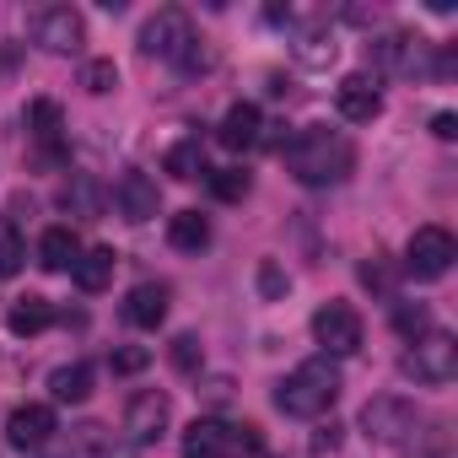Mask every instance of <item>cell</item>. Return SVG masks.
Returning <instances> with one entry per match:
<instances>
[{
    "label": "cell",
    "instance_id": "6da1fadb",
    "mask_svg": "<svg viewBox=\"0 0 458 458\" xmlns=\"http://www.w3.org/2000/svg\"><path fill=\"white\" fill-rule=\"evenodd\" d=\"M281 151H286L292 178H297V183H308V189H329V183H340V178L356 167V146H351L340 130H324V124L297 130Z\"/></svg>",
    "mask_w": 458,
    "mask_h": 458
},
{
    "label": "cell",
    "instance_id": "7a4b0ae2",
    "mask_svg": "<svg viewBox=\"0 0 458 458\" xmlns=\"http://www.w3.org/2000/svg\"><path fill=\"white\" fill-rule=\"evenodd\" d=\"M340 388H345L340 367H335L329 356H313V361H302L297 372H286V377L276 383V410H281V415H297V420H318V415L335 410Z\"/></svg>",
    "mask_w": 458,
    "mask_h": 458
},
{
    "label": "cell",
    "instance_id": "3957f363",
    "mask_svg": "<svg viewBox=\"0 0 458 458\" xmlns=\"http://www.w3.org/2000/svg\"><path fill=\"white\" fill-rule=\"evenodd\" d=\"M361 431L377 447H415L426 437V415L410 399H399V394H377V399L361 404Z\"/></svg>",
    "mask_w": 458,
    "mask_h": 458
},
{
    "label": "cell",
    "instance_id": "277c9868",
    "mask_svg": "<svg viewBox=\"0 0 458 458\" xmlns=\"http://www.w3.org/2000/svg\"><path fill=\"white\" fill-rule=\"evenodd\" d=\"M415 383H426V388H442V383H453L458 377V340L447 335V329H426L410 351H404V361H399Z\"/></svg>",
    "mask_w": 458,
    "mask_h": 458
},
{
    "label": "cell",
    "instance_id": "5b68a950",
    "mask_svg": "<svg viewBox=\"0 0 458 458\" xmlns=\"http://www.w3.org/2000/svg\"><path fill=\"white\" fill-rule=\"evenodd\" d=\"M458 259V243L447 226H415V238L404 243V276L415 281H442Z\"/></svg>",
    "mask_w": 458,
    "mask_h": 458
},
{
    "label": "cell",
    "instance_id": "8992f818",
    "mask_svg": "<svg viewBox=\"0 0 458 458\" xmlns=\"http://www.w3.org/2000/svg\"><path fill=\"white\" fill-rule=\"evenodd\" d=\"M194 44V22H189V12H178V6H162L146 28H140V49L151 55V60H183V49Z\"/></svg>",
    "mask_w": 458,
    "mask_h": 458
},
{
    "label": "cell",
    "instance_id": "52a82bcc",
    "mask_svg": "<svg viewBox=\"0 0 458 458\" xmlns=\"http://www.w3.org/2000/svg\"><path fill=\"white\" fill-rule=\"evenodd\" d=\"M313 340L324 345V356H356L361 351V313L351 302H324L313 313Z\"/></svg>",
    "mask_w": 458,
    "mask_h": 458
},
{
    "label": "cell",
    "instance_id": "ba28073f",
    "mask_svg": "<svg viewBox=\"0 0 458 458\" xmlns=\"http://www.w3.org/2000/svg\"><path fill=\"white\" fill-rule=\"evenodd\" d=\"M167 420H173V399H167L162 388H140V394H130V404H124V442H130V447H135V442H162Z\"/></svg>",
    "mask_w": 458,
    "mask_h": 458
},
{
    "label": "cell",
    "instance_id": "9c48e42d",
    "mask_svg": "<svg viewBox=\"0 0 458 458\" xmlns=\"http://www.w3.org/2000/svg\"><path fill=\"white\" fill-rule=\"evenodd\" d=\"M33 44L49 49V55H76V49L87 44L81 12H76V6H44V12L33 17Z\"/></svg>",
    "mask_w": 458,
    "mask_h": 458
},
{
    "label": "cell",
    "instance_id": "30bf717a",
    "mask_svg": "<svg viewBox=\"0 0 458 458\" xmlns=\"http://www.w3.org/2000/svg\"><path fill=\"white\" fill-rule=\"evenodd\" d=\"M335 108H340V119H351V124H372L377 114H383V92H377V76H345L340 87H335Z\"/></svg>",
    "mask_w": 458,
    "mask_h": 458
},
{
    "label": "cell",
    "instance_id": "8fae6325",
    "mask_svg": "<svg viewBox=\"0 0 458 458\" xmlns=\"http://www.w3.org/2000/svg\"><path fill=\"white\" fill-rule=\"evenodd\" d=\"M60 431V420H55V404H17L12 415H6V442L12 447H44L49 437Z\"/></svg>",
    "mask_w": 458,
    "mask_h": 458
},
{
    "label": "cell",
    "instance_id": "7c38bea8",
    "mask_svg": "<svg viewBox=\"0 0 458 458\" xmlns=\"http://www.w3.org/2000/svg\"><path fill=\"white\" fill-rule=\"evenodd\" d=\"M216 140L226 146V151H254L259 140H265V114L254 108V103H233L221 114V130H216Z\"/></svg>",
    "mask_w": 458,
    "mask_h": 458
},
{
    "label": "cell",
    "instance_id": "4fadbf2b",
    "mask_svg": "<svg viewBox=\"0 0 458 458\" xmlns=\"http://www.w3.org/2000/svg\"><path fill=\"white\" fill-rule=\"evenodd\" d=\"M114 205H119L124 221H151V216L162 210L157 178H146V173H124V178L114 183Z\"/></svg>",
    "mask_w": 458,
    "mask_h": 458
},
{
    "label": "cell",
    "instance_id": "5bb4252c",
    "mask_svg": "<svg viewBox=\"0 0 458 458\" xmlns=\"http://www.w3.org/2000/svg\"><path fill=\"white\" fill-rule=\"evenodd\" d=\"M183 458H238V447H233V426L199 415V420L183 431Z\"/></svg>",
    "mask_w": 458,
    "mask_h": 458
},
{
    "label": "cell",
    "instance_id": "9a60e30c",
    "mask_svg": "<svg viewBox=\"0 0 458 458\" xmlns=\"http://www.w3.org/2000/svg\"><path fill=\"white\" fill-rule=\"evenodd\" d=\"M71 458H135V447L119 431H108L98 420H81V426H71Z\"/></svg>",
    "mask_w": 458,
    "mask_h": 458
},
{
    "label": "cell",
    "instance_id": "2e32d148",
    "mask_svg": "<svg viewBox=\"0 0 458 458\" xmlns=\"http://www.w3.org/2000/svg\"><path fill=\"white\" fill-rule=\"evenodd\" d=\"M167 302H173V292H167L162 281H140V286L124 297V324H135V329H157V324L167 318Z\"/></svg>",
    "mask_w": 458,
    "mask_h": 458
},
{
    "label": "cell",
    "instance_id": "e0dca14e",
    "mask_svg": "<svg viewBox=\"0 0 458 458\" xmlns=\"http://www.w3.org/2000/svg\"><path fill=\"white\" fill-rule=\"evenodd\" d=\"M60 130H65V114L55 98H33L28 103V135L38 151H60Z\"/></svg>",
    "mask_w": 458,
    "mask_h": 458
},
{
    "label": "cell",
    "instance_id": "ac0fdd59",
    "mask_svg": "<svg viewBox=\"0 0 458 458\" xmlns=\"http://www.w3.org/2000/svg\"><path fill=\"white\" fill-rule=\"evenodd\" d=\"M76 259H81V243H76L71 226H49V233L38 238V265L44 270L65 276V270H76Z\"/></svg>",
    "mask_w": 458,
    "mask_h": 458
},
{
    "label": "cell",
    "instance_id": "d6986e66",
    "mask_svg": "<svg viewBox=\"0 0 458 458\" xmlns=\"http://www.w3.org/2000/svg\"><path fill=\"white\" fill-rule=\"evenodd\" d=\"M167 243H173L178 254H199V249H210V216H199V210H178V216L167 221Z\"/></svg>",
    "mask_w": 458,
    "mask_h": 458
},
{
    "label": "cell",
    "instance_id": "ffe728a7",
    "mask_svg": "<svg viewBox=\"0 0 458 458\" xmlns=\"http://www.w3.org/2000/svg\"><path fill=\"white\" fill-rule=\"evenodd\" d=\"M6 324H12V335H44L49 324H55V302L49 297H17L12 302V313H6Z\"/></svg>",
    "mask_w": 458,
    "mask_h": 458
},
{
    "label": "cell",
    "instance_id": "44dd1931",
    "mask_svg": "<svg viewBox=\"0 0 458 458\" xmlns=\"http://www.w3.org/2000/svg\"><path fill=\"white\" fill-rule=\"evenodd\" d=\"M114 265H119V259H114V249H81V259H76V270H71V276H76V286H81V292H103V286L114 281Z\"/></svg>",
    "mask_w": 458,
    "mask_h": 458
},
{
    "label": "cell",
    "instance_id": "7402d4cb",
    "mask_svg": "<svg viewBox=\"0 0 458 458\" xmlns=\"http://www.w3.org/2000/svg\"><path fill=\"white\" fill-rule=\"evenodd\" d=\"M49 394H55L60 404H81V399H92V367H87V361L60 367V372L49 377Z\"/></svg>",
    "mask_w": 458,
    "mask_h": 458
},
{
    "label": "cell",
    "instance_id": "603a6c76",
    "mask_svg": "<svg viewBox=\"0 0 458 458\" xmlns=\"http://www.w3.org/2000/svg\"><path fill=\"white\" fill-rule=\"evenodd\" d=\"M162 167H167L178 183H194V178H205V173H210V167H205V151H199V140H178V146H167Z\"/></svg>",
    "mask_w": 458,
    "mask_h": 458
},
{
    "label": "cell",
    "instance_id": "cb8c5ba5",
    "mask_svg": "<svg viewBox=\"0 0 458 458\" xmlns=\"http://www.w3.org/2000/svg\"><path fill=\"white\" fill-rule=\"evenodd\" d=\"M60 199H65V210H76V216H98V210H103V183L87 178V173H76Z\"/></svg>",
    "mask_w": 458,
    "mask_h": 458
},
{
    "label": "cell",
    "instance_id": "d4e9b609",
    "mask_svg": "<svg viewBox=\"0 0 458 458\" xmlns=\"http://www.w3.org/2000/svg\"><path fill=\"white\" fill-rule=\"evenodd\" d=\"M410 49H415V38H404V33H388V38L367 44V55L377 65H388V71H410Z\"/></svg>",
    "mask_w": 458,
    "mask_h": 458
},
{
    "label": "cell",
    "instance_id": "484cf974",
    "mask_svg": "<svg viewBox=\"0 0 458 458\" xmlns=\"http://www.w3.org/2000/svg\"><path fill=\"white\" fill-rule=\"evenodd\" d=\"M205 178H210V194H216V199H226V205L243 199V194L254 189V178H249L243 167H216V173H205Z\"/></svg>",
    "mask_w": 458,
    "mask_h": 458
},
{
    "label": "cell",
    "instance_id": "4316f807",
    "mask_svg": "<svg viewBox=\"0 0 458 458\" xmlns=\"http://www.w3.org/2000/svg\"><path fill=\"white\" fill-rule=\"evenodd\" d=\"M22 259H28V243H22V233L0 216V276H17L22 270Z\"/></svg>",
    "mask_w": 458,
    "mask_h": 458
},
{
    "label": "cell",
    "instance_id": "83f0119b",
    "mask_svg": "<svg viewBox=\"0 0 458 458\" xmlns=\"http://www.w3.org/2000/svg\"><path fill=\"white\" fill-rule=\"evenodd\" d=\"M81 87H87L92 98L114 92V87H119V65H114V60H87V65H81Z\"/></svg>",
    "mask_w": 458,
    "mask_h": 458
},
{
    "label": "cell",
    "instance_id": "f1b7e54d",
    "mask_svg": "<svg viewBox=\"0 0 458 458\" xmlns=\"http://www.w3.org/2000/svg\"><path fill=\"white\" fill-rule=\"evenodd\" d=\"M394 329H399L404 340H420V335L431 329V313H426L420 302H399V308H394Z\"/></svg>",
    "mask_w": 458,
    "mask_h": 458
},
{
    "label": "cell",
    "instance_id": "f546056e",
    "mask_svg": "<svg viewBox=\"0 0 458 458\" xmlns=\"http://www.w3.org/2000/svg\"><path fill=\"white\" fill-rule=\"evenodd\" d=\"M167 356H173V367H178V372H199V361H205V351H199V335H178Z\"/></svg>",
    "mask_w": 458,
    "mask_h": 458
},
{
    "label": "cell",
    "instance_id": "4dcf8cb0",
    "mask_svg": "<svg viewBox=\"0 0 458 458\" xmlns=\"http://www.w3.org/2000/svg\"><path fill=\"white\" fill-rule=\"evenodd\" d=\"M286 286H292V281H286V270H281L276 259H265V265H259V292H265V302H281V297H286Z\"/></svg>",
    "mask_w": 458,
    "mask_h": 458
},
{
    "label": "cell",
    "instance_id": "1f68e13d",
    "mask_svg": "<svg viewBox=\"0 0 458 458\" xmlns=\"http://www.w3.org/2000/svg\"><path fill=\"white\" fill-rule=\"evenodd\" d=\"M297 55H302L308 65H329V60H335V44H329L324 33H308V38L297 44Z\"/></svg>",
    "mask_w": 458,
    "mask_h": 458
},
{
    "label": "cell",
    "instance_id": "d6a6232c",
    "mask_svg": "<svg viewBox=\"0 0 458 458\" xmlns=\"http://www.w3.org/2000/svg\"><path fill=\"white\" fill-rule=\"evenodd\" d=\"M233 447H238V458H259L265 453V437H259V426H233Z\"/></svg>",
    "mask_w": 458,
    "mask_h": 458
},
{
    "label": "cell",
    "instance_id": "836d02e7",
    "mask_svg": "<svg viewBox=\"0 0 458 458\" xmlns=\"http://www.w3.org/2000/svg\"><path fill=\"white\" fill-rule=\"evenodd\" d=\"M361 286H372V292H394V270H388L383 259H367V265H361Z\"/></svg>",
    "mask_w": 458,
    "mask_h": 458
},
{
    "label": "cell",
    "instance_id": "e575fe53",
    "mask_svg": "<svg viewBox=\"0 0 458 458\" xmlns=\"http://www.w3.org/2000/svg\"><path fill=\"white\" fill-rule=\"evenodd\" d=\"M151 361V351H140V345H124V351H114V372H140Z\"/></svg>",
    "mask_w": 458,
    "mask_h": 458
},
{
    "label": "cell",
    "instance_id": "d590c367",
    "mask_svg": "<svg viewBox=\"0 0 458 458\" xmlns=\"http://www.w3.org/2000/svg\"><path fill=\"white\" fill-rule=\"evenodd\" d=\"M431 135H437V140H453V135H458V119H453V114H437V119H431Z\"/></svg>",
    "mask_w": 458,
    "mask_h": 458
},
{
    "label": "cell",
    "instance_id": "8d00e7d4",
    "mask_svg": "<svg viewBox=\"0 0 458 458\" xmlns=\"http://www.w3.org/2000/svg\"><path fill=\"white\" fill-rule=\"evenodd\" d=\"M318 447H340V426H324L318 431Z\"/></svg>",
    "mask_w": 458,
    "mask_h": 458
}]
</instances>
